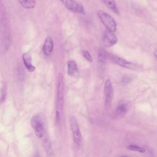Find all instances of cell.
<instances>
[{
  "instance_id": "6da1fadb",
  "label": "cell",
  "mask_w": 157,
  "mask_h": 157,
  "mask_svg": "<svg viewBox=\"0 0 157 157\" xmlns=\"http://www.w3.org/2000/svg\"><path fill=\"white\" fill-rule=\"evenodd\" d=\"M64 77L62 73L59 74L57 92V98L56 105V120L59 121L61 117L64 105Z\"/></svg>"
},
{
  "instance_id": "7a4b0ae2",
  "label": "cell",
  "mask_w": 157,
  "mask_h": 157,
  "mask_svg": "<svg viewBox=\"0 0 157 157\" xmlns=\"http://www.w3.org/2000/svg\"><path fill=\"white\" fill-rule=\"evenodd\" d=\"M97 14L107 30L114 32L117 29V23L114 18L110 14L101 10H98Z\"/></svg>"
},
{
  "instance_id": "3957f363",
  "label": "cell",
  "mask_w": 157,
  "mask_h": 157,
  "mask_svg": "<svg viewBox=\"0 0 157 157\" xmlns=\"http://www.w3.org/2000/svg\"><path fill=\"white\" fill-rule=\"evenodd\" d=\"M43 116L37 114L33 116L31 120V123L36 135L38 137H42L44 134L45 128L44 120Z\"/></svg>"
},
{
  "instance_id": "277c9868",
  "label": "cell",
  "mask_w": 157,
  "mask_h": 157,
  "mask_svg": "<svg viewBox=\"0 0 157 157\" xmlns=\"http://www.w3.org/2000/svg\"><path fill=\"white\" fill-rule=\"evenodd\" d=\"M69 122L74 141L77 144L80 145L82 137L77 120L75 117L72 116L70 118Z\"/></svg>"
},
{
  "instance_id": "5b68a950",
  "label": "cell",
  "mask_w": 157,
  "mask_h": 157,
  "mask_svg": "<svg viewBox=\"0 0 157 157\" xmlns=\"http://www.w3.org/2000/svg\"><path fill=\"white\" fill-rule=\"evenodd\" d=\"M65 7L70 10L82 14H85V11L83 6L74 0H67L60 1Z\"/></svg>"
},
{
  "instance_id": "8992f818",
  "label": "cell",
  "mask_w": 157,
  "mask_h": 157,
  "mask_svg": "<svg viewBox=\"0 0 157 157\" xmlns=\"http://www.w3.org/2000/svg\"><path fill=\"white\" fill-rule=\"evenodd\" d=\"M102 41L103 45L105 46L110 47L117 43V37L114 32L106 30L103 35Z\"/></svg>"
},
{
  "instance_id": "52a82bcc",
  "label": "cell",
  "mask_w": 157,
  "mask_h": 157,
  "mask_svg": "<svg viewBox=\"0 0 157 157\" xmlns=\"http://www.w3.org/2000/svg\"><path fill=\"white\" fill-rule=\"evenodd\" d=\"M104 90L105 96V105L107 107L109 106L111 102L113 96V87L110 80L108 79L105 81Z\"/></svg>"
},
{
  "instance_id": "ba28073f",
  "label": "cell",
  "mask_w": 157,
  "mask_h": 157,
  "mask_svg": "<svg viewBox=\"0 0 157 157\" xmlns=\"http://www.w3.org/2000/svg\"><path fill=\"white\" fill-rule=\"evenodd\" d=\"M110 59L113 63L125 68L132 69H135L136 68L133 63L118 56H112Z\"/></svg>"
},
{
  "instance_id": "9c48e42d",
  "label": "cell",
  "mask_w": 157,
  "mask_h": 157,
  "mask_svg": "<svg viewBox=\"0 0 157 157\" xmlns=\"http://www.w3.org/2000/svg\"><path fill=\"white\" fill-rule=\"evenodd\" d=\"M128 106L124 102H121L117 105L115 112L114 117L116 118H122L126 113Z\"/></svg>"
},
{
  "instance_id": "30bf717a",
  "label": "cell",
  "mask_w": 157,
  "mask_h": 157,
  "mask_svg": "<svg viewBox=\"0 0 157 157\" xmlns=\"http://www.w3.org/2000/svg\"><path fill=\"white\" fill-rule=\"evenodd\" d=\"M22 58L24 64L28 71L30 72H33L35 67L32 63L30 53L29 52L24 53L23 55Z\"/></svg>"
},
{
  "instance_id": "8fae6325",
  "label": "cell",
  "mask_w": 157,
  "mask_h": 157,
  "mask_svg": "<svg viewBox=\"0 0 157 157\" xmlns=\"http://www.w3.org/2000/svg\"><path fill=\"white\" fill-rule=\"evenodd\" d=\"M53 44L52 39L50 37H47L45 40L43 47L44 52L45 55H49L52 52Z\"/></svg>"
},
{
  "instance_id": "7c38bea8",
  "label": "cell",
  "mask_w": 157,
  "mask_h": 157,
  "mask_svg": "<svg viewBox=\"0 0 157 157\" xmlns=\"http://www.w3.org/2000/svg\"><path fill=\"white\" fill-rule=\"evenodd\" d=\"M67 74L69 75H75L77 74L78 70L76 62L73 60H70L67 63Z\"/></svg>"
},
{
  "instance_id": "4fadbf2b",
  "label": "cell",
  "mask_w": 157,
  "mask_h": 157,
  "mask_svg": "<svg viewBox=\"0 0 157 157\" xmlns=\"http://www.w3.org/2000/svg\"><path fill=\"white\" fill-rule=\"evenodd\" d=\"M101 1L110 10L114 13L118 14L119 12L114 1L105 0Z\"/></svg>"
},
{
  "instance_id": "5bb4252c",
  "label": "cell",
  "mask_w": 157,
  "mask_h": 157,
  "mask_svg": "<svg viewBox=\"0 0 157 157\" xmlns=\"http://www.w3.org/2000/svg\"><path fill=\"white\" fill-rule=\"evenodd\" d=\"M107 54L105 50L103 48H100L98 51V62L101 64L104 63L107 59Z\"/></svg>"
},
{
  "instance_id": "9a60e30c",
  "label": "cell",
  "mask_w": 157,
  "mask_h": 157,
  "mask_svg": "<svg viewBox=\"0 0 157 157\" xmlns=\"http://www.w3.org/2000/svg\"><path fill=\"white\" fill-rule=\"evenodd\" d=\"M19 2L24 7L28 9L33 8L35 4L34 0H20Z\"/></svg>"
},
{
  "instance_id": "2e32d148",
  "label": "cell",
  "mask_w": 157,
  "mask_h": 157,
  "mask_svg": "<svg viewBox=\"0 0 157 157\" xmlns=\"http://www.w3.org/2000/svg\"><path fill=\"white\" fill-rule=\"evenodd\" d=\"M126 147L128 149L131 151H138L141 153H144L146 151L145 149L136 145H129L127 147Z\"/></svg>"
},
{
  "instance_id": "e0dca14e",
  "label": "cell",
  "mask_w": 157,
  "mask_h": 157,
  "mask_svg": "<svg viewBox=\"0 0 157 157\" xmlns=\"http://www.w3.org/2000/svg\"><path fill=\"white\" fill-rule=\"evenodd\" d=\"M6 95V87L5 85H4L2 87L1 95L0 97V104L3 103L5 101Z\"/></svg>"
},
{
  "instance_id": "ac0fdd59",
  "label": "cell",
  "mask_w": 157,
  "mask_h": 157,
  "mask_svg": "<svg viewBox=\"0 0 157 157\" xmlns=\"http://www.w3.org/2000/svg\"><path fill=\"white\" fill-rule=\"evenodd\" d=\"M83 56L88 61L90 62H92V58L89 52L86 51H84L82 52Z\"/></svg>"
},
{
  "instance_id": "d6986e66",
  "label": "cell",
  "mask_w": 157,
  "mask_h": 157,
  "mask_svg": "<svg viewBox=\"0 0 157 157\" xmlns=\"http://www.w3.org/2000/svg\"><path fill=\"white\" fill-rule=\"evenodd\" d=\"M131 80V78L129 76L125 75L123 78L122 79V82L124 84L128 83Z\"/></svg>"
},
{
  "instance_id": "ffe728a7",
  "label": "cell",
  "mask_w": 157,
  "mask_h": 157,
  "mask_svg": "<svg viewBox=\"0 0 157 157\" xmlns=\"http://www.w3.org/2000/svg\"><path fill=\"white\" fill-rule=\"evenodd\" d=\"M154 56L155 57V58H156V55H157L156 49H155V51L154 52Z\"/></svg>"
},
{
  "instance_id": "44dd1931",
  "label": "cell",
  "mask_w": 157,
  "mask_h": 157,
  "mask_svg": "<svg viewBox=\"0 0 157 157\" xmlns=\"http://www.w3.org/2000/svg\"><path fill=\"white\" fill-rule=\"evenodd\" d=\"M34 157H40L39 155H35Z\"/></svg>"
},
{
  "instance_id": "7402d4cb",
  "label": "cell",
  "mask_w": 157,
  "mask_h": 157,
  "mask_svg": "<svg viewBox=\"0 0 157 157\" xmlns=\"http://www.w3.org/2000/svg\"><path fill=\"white\" fill-rule=\"evenodd\" d=\"M127 157L126 156H123L122 157Z\"/></svg>"
}]
</instances>
